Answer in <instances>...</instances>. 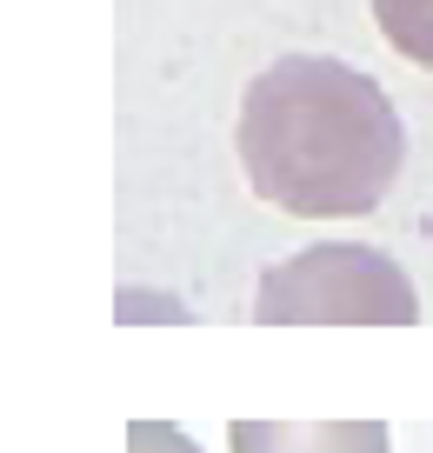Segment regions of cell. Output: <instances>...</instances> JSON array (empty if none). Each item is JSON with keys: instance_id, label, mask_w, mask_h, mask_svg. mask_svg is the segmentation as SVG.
<instances>
[{"instance_id": "cell-1", "label": "cell", "mask_w": 433, "mask_h": 453, "mask_svg": "<svg viewBox=\"0 0 433 453\" xmlns=\"http://www.w3.org/2000/svg\"><path fill=\"white\" fill-rule=\"evenodd\" d=\"M406 134L360 67L287 54L240 100V167L253 194L300 220H353L400 180Z\"/></svg>"}, {"instance_id": "cell-2", "label": "cell", "mask_w": 433, "mask_h": 453, "mask_svg": "<svg viewBox=\"0 0 433 453\" xmlns=\"http://www.w3.org/2000/svg\"><path fill=\"white\" fill-rule=\"evenodd\" d=\"M253 320L287 326V320H360V326H406L420 320V294L387 254L353 241H327L307 254L267 267L253 294Z\"/></svg>"}, {"instance_id": "cell-3", "label": "cell", "mask_w": 433, "mask_h": 453, "mask_svg": "<svg viewBox=\"0 0 433 453\" xmlns=\"http://www.w3.org/2000/svg\"><path fill=\"white\" fill-rule=\"evenodd\" d=\"M234 453H393L380 420H334V426H280V420H234Z\"/></svg>"}, {"instance_id": "cell-4", "label": "cell", "mask_w": 433, "mask_h": 453, "mask_svg": "<svg viewBox=\"0 0 433 453\" xmlns=\"http://www.w3.org/2000/svg\"><path fill=\"white\" fill-rule=\"evenodd\" d=\"M374 20L393 41V54L433 73V0H374Z\"/></svg>"}, {"instance_id": "cell-5", "label": "cell", "mask_w": 433, "mask_h": 453, "mask_svg": "<svg viewBox=\"0 0 433 453\" xmlns=\"http://www.w3.org/2000/svg\"><path fill=\"white\" fill-rule=\"evenodd\" d=\"M127 453H200V447L167 420H134L127 426Z\"/></svg>"}]
</instances>
